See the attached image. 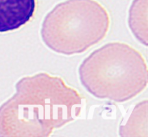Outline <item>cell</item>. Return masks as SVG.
Segmentation results:
<instances>
[{
    "label": "cell",
    "instance_id": "cell-1",
    "mask_svg": "<svg viewBox=\"0 0 148 137\" xmlns=\"http://www.w3.org/2000/svg\"><path fill=\"white\" fill-rule=\"evenodd\" d=\"M0 107V136H49L79 117L84 100L61 78L40 73L21 79Z\"/></svg>",
    "mask_w": 148,
    "mask_h": 137
},
{
    "label": "cell",
    "instance_id": "cell-2",
    "mask_svg": "<svg viewBox=\"0 0 148 137\" xmlns=\"http://www.w3.org/2000/svg\"><path fill=\"white\" fill-rule=\"evenodd\" d=\"M79 72L84 86L95 96L123 102L145 88L147 69L141 54L121 42L105 45L91 54Z\"/></svg>",
    "mask_w": 148,
    "mask_h": 137
},
{
    "label": "cell",
    "instance_id": "cell-3",
    "mask_svg": "<svg viewBox=\"0 0 148 137\" xmlns=\"http://www.w3.org/2000/svg\"><path fill=\"white\" fill-rule=\"evenodd\" d=\"M110 17L95 0H67L56 5L42 23L45 44L59 54L86 51L106 37Z\"/></svg>",
    "mask_w": 148,
    "mask_h": 137
},
{
    "label": "cell",
    "instance_id": "cell-4",
    "mask_svg": "<svg viewBox=\"0 0 148 137\" xmlns=\"http://www.w3.org/2000/svg\"><path fill=\"white\" fill-rule=\"evenodd\" d=\"M36 0H0V32L18 29L30 20Z\"/></svg>",
    "mask_w": 148,
    "mask_h": 137
},
{
    "label": "cell",
    "instance_id": "cell-5",
    "mask_svg": "<svg viewBox=\"0 0 148 137\" xmlns=\"http://www.w3.org/2000/svg\"><path fill=\"white\" fill-rule=\"evenodd\" d=\"M147 0H135L129 16L130 29L138 39L146 45L147 42Z\"/></svg>",
    "mask_w": 148,
    "mask_h": 137
}]
</instances>
